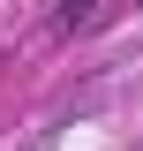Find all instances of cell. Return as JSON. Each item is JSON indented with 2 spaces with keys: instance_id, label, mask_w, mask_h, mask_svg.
<instances>
[{
  "instance_id": "cell-1",
  "label": "cell",
  "mask_w": 143,
  "mask_h": 151,
  "mask_svg": "<svg viewBox=\"0 0 143 151\" xmlns=\"http://www.w3.org/2000/svg\"><path fill=\"white\" fill-rule=\"evenodd\" d=\"M98 23V0H60V30H90Z\"/></svg>"
}]
</instances>
